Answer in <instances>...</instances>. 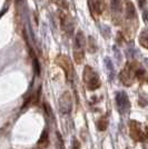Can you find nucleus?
Wrapping results in <instances>:
<instances>
[{"mask_svg": "<svg viewBox=\"0 0 148 149\" xmlns=\"http://www.w3.org/2000/svg\"><path fill=\"white\" fill-rule=\"evenodd\" d=\"M82 79L85 82V86L88 90H97L100 87V80L97 72L94 70L90 66H86L84 69V74H82Z\"/></svg>", "mask_w": 148, "mask_h": 149, "instance_id": "nucleus-1", "label": "nucleus"}, {"mask_svg": "<svg viewBox=\"0 0 148 149\" xmlns=\"http://www.w3.org/2000/svg\"><path fill=\"white\" fill-rule=\"evenodd\" d=\"M85 47H86V39L81 31H78L76 35L74 46V58L77 63H81L85 56Z\"/></svg>", "mask_w": 148, "mask_h": 149, "instance_id": "nucleus-2", "label": "nucleus"}, {"mask_svg": "<svg viewBox=\"0 0 148 149\" xmlns=\"http://www.w3.org/2000/svg\"><path fill=\"white\" fill-rule=\"evenodd\" d=\"M129 132L136 141H144V140H146V136H147L146 135V129L138 121H135V120L130 121Z\"/></svg>", "mask_w": 148, "mask_h": 149, "instance_id": "nucleus-3", "label": "nucleus"}, {"mask_svg": "<svg viewBox=\"0 0 148 149\" xmlns=\"http://www.w3.org/2000/svg\"><path fill=\"white\" fill-rule=\"evenodd\" d=\"M116 105L119 112L121 115H125L130 110V101L128 99V96L124 91H119L116 95Z\"/></svg>", "mask_w": 148, "mask_h": 149, "instance_id": "nucleus-4", "label": "nucleus"}, {"mask_svg": "<svg viewBox=\"0 0 148 149\" xmlns=\"http://www.w3.org/2000/svg\"><path fill=\"white\" fill-rule=\"evenodd\" d=\"M58 107L62 113H69L73 108V100L68 93H64L58 100Z\"/></svg>", "mask_w": 148, "mask_h": 149, "instance_id": "nucleus-5", "label": "nucleus"}, {"mask_svg": "<svg viewBox=\"0 0 148 149\" xmlns=\"http://www.w3.org/2000/svg\"><path fill=\"white\" fill-rule=\"evenodd\" d=\"M135 70L136 69H134V67L128 63L125 67V69L120 72V80L124 82V85H126V86L133 85V81L135 78Z\"/></svg>", "mask_w": 148, "mask_h": 149, "instance_id": "nucleus-6", "label": "nucleus"}, {"mask_svg": "<svg viewBox=\"0 0 148 149\" xmlns=\"http://www.w3.org/2000/svg\"><path fill=\"white\" fill-rule=\"evenodd\" d=\"M104 1L105 0H88V5H89V8H90V11H91L94 16L95 15H100L103 13Z\"/></svg>", "mask_w": 148, "mask_h": 149, "instance_id": "nucleus-7", "label": "nucleus"}, {"mask_svg": "<svg viewBox=\"0 0 148 149\" xmlns=\"http://www.w3.org/2000/svg\"><path fill=\"white\" fill-rule=\"evenodd\" d=\"M61 26L64 30L67 31L68 35H71L74 31V22L71 21V19L67 16H62L61 18Z\"/></svg>", "mask_w": 148, "mask_h": 149, "instance_id": "nucleus-8", "label": "nucleus"}, {"mask_svg": "<svg viewBox=\"0 0 148 149\" xmlns=\"http://www.w3.org/2000/svg\"><path fill=\"white\" fill-rule=\"evenodd\" d=\"M136 11L135 8H134V5L131 2H127V9H126V16L128 19H133L135 17Z\"/></svg>", "mask_w": 148, "mask_h": 149, "instance_id": "nucleus-9", "label": "nucleus"}, {"mask_svg": "<svg viewBox=\"0 0 148 149\" xmlns=\"http://www.w3.org/2000/svg\"><path fill=\"white\" fill-rule=\"evenodd\" d=\"M38 145H39L40 147L43 146V148L47 147V145H48V132H47V130H43V135L40 137V139L38 140Z\"/></svg>", "mask_w": 148, "mask_h": 149, "instance_id": "nucleus-10", "label": "nucleus"}, {"mask_svg": "<svg viewBox=\"0 0 148 149\" xmlns=\"http://www.w3.org/2000/svg\"><path fill=\"white\" fill-rule=\"evenodd\" d=\"M111 10L114 13L121 11V0H111Z\"/></svg>", "mask_w": 148, "mask_h": 149, "instance_id": "nucleus-11", "label": "nucleus"}, {"mask_svg": "<svg viewBox=\"0 0 148 149\" xmlns=\"http://www.w3.org/2000/svg\"><path fill=\"white\" fill-rule=\"evenodd\" d=\"M139 44L142 45L144 48H147L148 47V41H147V31L142 30V32L139 36Z\"/></svg>", "mask_w": 148, "mask_h": 149, "instance_id": "nucleus-12", "label": "nucleus"}, {"mask_svg": "<svg viewBox=\"0 0 148 149\" xmlns=\"http://www.w3.org/2000/svg\"><path fill=\"white\" fill-rule=\"evenodd\" d=\"M97 126H98V129L99 130H106V128H107V126H108V119H107V117H101V118L99 119L98 124H97Z\"/></svg>", "mask_w": 148, "mask_h": 149, "instance_id": "nucleus-13", "label": "nucleus"}, {"mask_svg": "<svg viewBox=\"0 0 148 149\" xmlns=\"http://www.w3.org/2000/svg\"><path fill=\"white\" fill-rule=\"evenodd\" d=\"M73 149H80V143L77 139L73 140Z\"/></svg>", "mask_w": 148, "mask_h": 149, "instance_id": "nucleus-14", "label": "nucleus"}]
</instances>
